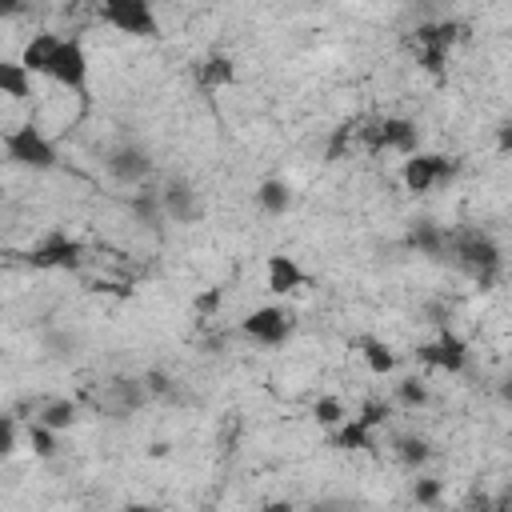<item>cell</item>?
<instances>
[{"instance_id":"8992f818","label":"cell","mask_w":512,"mask_h":512,"mask_svg":"<svg viewBox=\"0 0 512 512\" xmlns=\"http://www.w3.org/2000/svg\"><path fill=\"white\" fill-rule=\"evenodd\" d=\"M456 36H460V24H452V20H440V24H420L416 28V64L424 68V72H432V76H440L444 72V64H448V48L456 44Z\"/></svg>"},{"instance_id":"44dd1931","label":"cell","mask_w":512,"mask_h":512,"mask_svg":"<svg viewBox=\"0 0 512 512\" xmlns=\"http://www.w3.org/2000/svg\"><path fill=\"white\" fill-rule=\"evenodd\" d=\"M396 456H400V464H404V468H420V464H428V460H432V444H428L424 436L404 432V436H396Z\"/></svg>"},{"instance_id":"8fae6325","label":"cell","mask_w":512,"mask_h":512,"mask_svg":"<svg viewBox=\"0 0 512 512\" xmlns=\"http://www.w3.org/2000/svg\"><path fill=\"white\" fill-rule=\"evenodd\" d=\"M160 208H164L168 220H176V224H192V220L200 216V196H196L192 180H184V176L164 180V188H160Z\"/></svg>"},{"instance_id":"7a4b0ae2","label":"cell","mask_w":512,"mask_h":512,"mask_svg":"<svg viewBox=\"0 0 512 512\" xmlns=\"http://www.w3.org/2000/svg\"><path fill=\"white\" fill-rule=\"evenodd\" d=\"M456 172H460V160H456V156H440V152H412V156L404 160V168H400L404 188H408L412 196H424V192H432V188L456 180Z\"/></svg>"},{"instance_id":"6da1fadb","label":"cell","mask_w":512,"mask_h":512,"mask_svg":"<svg viewBox=\"0 0 512 512\" xmlns=\"http://www.w3.org/2000/svg\"><path fill=\"white\" fill-rule=\"evenodd\" d=\"M448 252L476 276V284L480 288H492L496 284V276H500V248H496V240L488 236V232H448Z\"/></svg>"},{"instance_id":"5bb4252c","label":"cell","mask_w":512,"mask_h":512,"mask_svg":"<svg viewBox=\"0 0 512 512\" xmlns=\"http://www.w3.org/2000/svg\"><path fill=\"white\" fill-rule=\"evenodd\" d=\"M408 248L420 252V256L440 260V256L448 252V232H444L436 220H416V224L408 228Z\"/></svg>"},{"instance_id":"277c9868","label":"cell","mask_w":512,"mask_h":512,"mask_svg":"<svg viewBox=\"0 0 512 512\" xmlns=\"http://www.w3.org/2000/svg\"><path fill=\"white\" fill-rule=\"evenodd\" d=\"M44 76L56 80L68 92H84L88 88V52H84V44L76 36H60V44H56Z\"/></svg>"},{"instance_id":"3957f363","label":"cell","mask_w":512,"mask_h":512,"mask_svg":"<svg viewBox=\"0 0 512 512\" xmlns=\"http://www.w3.org/2000/svg\"><path fill=\"white\" fill-rule=\"evenodd\" d=\"M4 152H8L12 164L32 168V172H48L56 164V148L36 124H20V128L4 132Z\"/></svg>"},{"instance_id":"9c48e42d","label":"cell","mask_w":512,"mask_h":512,"mask_svg":"<svg viewBox=\"0 0 512 512\" xmlns=\"http://www.w3.org/2000/svg\"><path fill=\"white\" fill-rule=\"evenodd\" d=\"M80 256H84V248H80L72 236H64V232H48V236L28 252V260H32L36 268H64V272H76V268H80Z\"/></svg>"},{"instance_id":"ac0fdd59","label":"cell","mask_w":512,"mask_h":512,"mask_svg":"<svg viewBox=\"0 0 512 512\" xmlns=\"http://www.w3.org/2000/svg\"><path fill=\"white\" fill-rule=\"evenodd\" d=\"M356 348L364 352V364H368V372H376V376H388V372L396 368V352H392L384 340H376V336H360V340H356Z\"/></svg>"},{"instance_id":"603a6c76","label":"cell","mask_w":512,"mask_h":512,"mask_svg":"<svg viewBox=\"0 0 512 512\" xmlns=\"http://www.w3.org/2000/svg\"><path fill=\"white\" fill-rule=\"evenodd\" d=\"M40 424H48L52 432L72 428V424H76V404H72V400H52V404H44V408H40Z\"/></svg>"},{"instance_id":"cb8c5ba5","label":"cell","mask_w":512,"mask_h":512,"mask_svg":"<svg viewBox=\"0 0 512 512\" xmlns=\"http://www.w3.org/2000/svg\"><path fill=\"white\" fill-rule=\"evenodd\" d=\"M112 396H116V404H120V408H128V412H132V408H140V404H144L148 388H144L140 380H116V384H112Z\"/></svg>"},{"instance_id":"d6986e66","label":"cell","mask_w":512,"mask_h":512,"mask_svg":"<svg viewBox=\"0 0 512 512\" xmlns=\"http://www.w3.org/2000/svg\"><path fill=\"white\" fill-rule=\"evenodd\" d=\"M128 212H132V216H136L144 228H160V220H164V208H160V188H156V192H152V188L132 192Z\"/></svg>"},{"instance_id":"e0dca14e","label":"cell","mask_w":512,"mask_h":512,"mask_svg":"<svg viewBox=\"0 0 512 512\" xmlns=\"http://www.w3.org/2000/svg\"><path fill=\"white\" fill-rule=\"evenodd\" d=\"M0 96H8V100L32 96V72L20 60H0Z\"/></svg>"},{"instance_id":"83f0119b","label":"cell","mask_w":512,"mask_h":512,"mask_svg":"<svg viewBox=\"0 0 512 512\" xmlns=\"http://www.w3.org/2000/svg\"><path fill=\"white\" fill-rule=\"evenodd\" d=\"M356 420H360V424H368V428L376 432V428L388 420V404H384V400H364V408H360V416H356Z\"/></svg>"},{"instance_id":"ffe728a7","label":"cell","mask_w":512,"mask_h":512,"mask_svg":"<svg viewBox=\"0 0 512 512\" xmlns=\"http://www.w3.org/2000/svg\"><path fill=\"white\" fill-rule=\"evenodd\" d=\"M256 204H260L268 216H280V212L292 208V188H288L284 180H264V184L256 188Z\"/></svg>"},{"instance_id":"836d02e7","label":"cell","mask_w":512,"mask_h":512,"mask_svg":"<svg viewBox=\"0 0 512 512\" xmlns=\"http://www.w3.org/2000/svg\"><path fill=\"white\" fill-rule=\"evenodd\" d=\"M24 8V0H0V20H8V16H16Z\"/></svg>"},{"instance_id":"2e32d148","label":"cell","mask_w":512,"mask_h":512,"mask_svg":"<svg viewBox=\"0 0 512 512\" xmlns=\"http://www.w3.org/2000/svg\"><path fill=\"white\" fill-rule=\"evenodd\" d=\"M236 80V64L228 60V56H204L200 64H196V84L204 88V92H216V88H224V84H232Z\"/></svg>"},{"instance_id":"5b68a950","label":"cell","mask_w":512,"mask_h":512,"mask_svg":"<svg viewBox=\"0 0 512 512\" xmlns=\"http://www.w3.org/2000/svg\"><path fill=\"white\" fill-rule=\"evenodd\" d=\"M100 12H104V20H108L116 32H128V36H140V40L160 36L152 0H104Z\"/></svg>"},{"instance_id":"52a82bcc","label":"cell","mask_w":512,"mask_h":512,"mask_svg":"<svg viewBox=\"0 0 512 512\" xmlns=\"http://www.w3.org/2000/svg\"><path fill=\"white\" fill-rule=\"evenodd\" d=\"M364 140H368L372 152H380V148H392V152H400V156L420 152V132H416V124L404 120V116H384L380 124L364 128Z\"/></svg>"},{"instance_id":"7c38bea8","label":"cell","mask_w":512,"mask_h":512,"mask_svg":"<svg viewBox=\"0 0 512 512\" xmlns=\"http://www.w3.org/2000/svg\"><path fill=\"white\" fill-rule=\"evenodd\" d=\"M420 360H424L428 368H440V372H464V368H468V344H464L456 332L444 328L432 344L420 348Z\"/></svg>"},{"instance_id":"d6a6232c","label":"cell","mask_w":512,"mask_h":512,"mask_svg":"<svg viewBox=\"0 0 512 512\" xmlns=\"http://www.w3.org/2000/svg\"><path fill=\"white\" fill-rule=\"evenodd\" d=\"M496 140H500V152H512V124L508 120L496 128Z\"/></svg>"},{"instance_id":"4316f807","label":"cell","mask_w":512,"mask_h":512,"mask_svg":"<svg viewBox=\"0 0 512 512\" xmlns=\"http://www.w3.org/2000/svg\"><path fill=\"white\" fill-rule=\"evenodd\" d=\"M28 436H32V452H36V456H44V460H52V452H56V432H52L48 424H40V420H36V424L28 428Z\"/></svg>"},{"instance_id":"d4e9b609","label":"cell","mask_w":512,"mask_h":512,"mask_svg":"<svg viewBox=\"0 0 512 512\" xmlns=\"http://www.w3.org/2000/svg\"><path fill=\"white\" fill-rule=\"evenodd\" d=\"M312 416H316V424H324V428H340V424H344V404H340L336 396H320V400L312 404Z\"/></svg>"},{"instance_id":"9a60e30c","label":"cell","mask_w":512,"mask_h":512,"mask_svg":"<svg viewBox=\"0 0 512 512\" xmlns=\"http://www.w3.org/2000/svg\"><path fill=\"white\" fill-rule=\"evenodd\" d=\"M56 44H60L56 32H36V36L24 44L20 64H24L32 76H44V72H48V60H52V52H56Z\"/></svg>"},{"instance_id":"30bf717a","label":"cell","mask_w":512,"mask_h":512,"mask_svg":"<svg viewBox=\"0 0 512 512\" xmlns=\"http://www.w3.org/2000/svg\"><path fill=\"white\" fill-rule=\"evenodd\" d=\"M104 164H108V176H112L116 184H124V188L148 180V172H152V156H148L140 144H116Z\"/></svg>"},{"instance_id":"4dcf8cb0","label":"cell","mask_w":512,"mask_h":512,"mask_svg":"<svg viewBox=\"0 0 512 512\" xmlns=\"http://www.w3.org/2000/svg\"><path fill=\"white\" fill-rule=\"evenodd\" d=\"M220 300H224V288H208L204 296H196V304H192V308H196V312H216V308H220Z\"/></svg>"},{"instance_id":"4fadbf2b","label":"cell","mask_w":512,"mask_h":512,"mask_svg":"<svg viewBox=\"0 0 512 512\" xmlns=\"http://www.w3.org/2000/svg\"><path fill=\"white\" fill-rule=\"evenodd\" d=\"M304 284H308V276H304V268L292 256H284V252L268 256V292L288 296V292H300Z\"/></svg>"},{"instance_id":"f546056e","label":"cell","mask_w":512,"mask_h":512,"mask_svg":"<svg viewBox=\"0 0 512 512\" xmlns=\"http://www.w3.org/2000/svg\"><path fill=\"white\" fill-rule=\"evenodd\" d=\"M12 452H16V420L0 416V456H12Z\"/></svg>"},{"instance_id":"7402d4cb","label":"cell","mask_w":512,"mask_h":512,"mask_svg":"<svg viewBox=\"0 0 512 512\" xmlns=\"http://www.w3.org/2000/svg\"><path fill=\"white\" fill-rule=\"evenodd\" d=\"M336 444H340V448H360V452H376V436H372V428H368V424H360L356 416L340 424V432H336Z\"/></svg>"},{"instance_id":"f1b7e54d","label":"cell","mask_w":512,"mask_h":512,"mask_svg":"<svg viewBox=\"0 0 512 512\" xmlns=\"http://www.w3.org/2000/svg\"><path fill=\"white\" fill-rule=\"evenodd\" d=\"M412 500H416V504H436V500H440V480H428V476L416 480V484H412Z\"/></svg>"},{"instance_id":"484cf974","label":"cell","mask_w":512,"mask_h":512,"mask_svg":"<svg viewBox=\"0 0 512 512\" xmlns=\"http://www.w3.org/2000/svg\"><path fill=\"white\" fill-rule=\"evenodd\" d=\"M396 400L408 404V408H424V404H428V388H424V380L404 376V380L396 384Z\"/></svg>"},{"instance_id":"ba28073f","label":"cell","mask_w":512,"mask_h":512,"mask_svg":"<svg viewBox=\"0 0 512 512\" xmlns=\"http://www.w3.org/2000/svg\"><path fill=\"white\" fill-rule=\"evenodd\" d=\"M240 332L256 344H284L292 336V312L276 308V304H264V308H256L240 320Z\"/></svg>"},{"instance_id":"1f68e13d","label":"cell","mask_w":512,"mask_h":512,"mask_svg":"<svg viewBox=\"0 0 512 512\" xmlns=\"http://www.w3.org/2000/svg\"><path fill=\"white\" fill-rule=\"evenodd\" d=\"M144 380H148V392H168V388H172V384H168V376H164V372H148V376H144Z\"/></svg>"}]
</instances>
